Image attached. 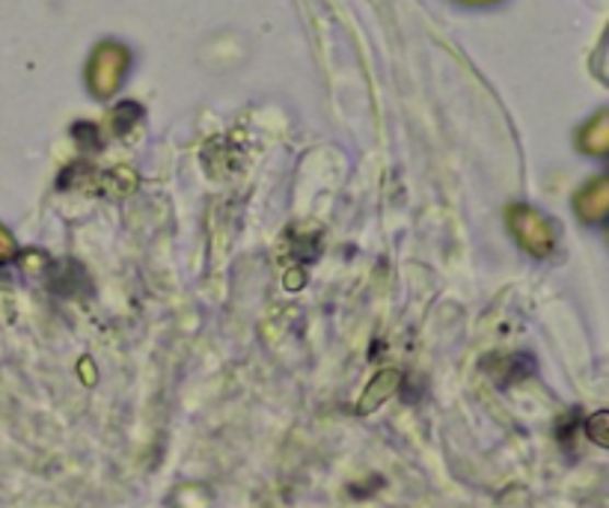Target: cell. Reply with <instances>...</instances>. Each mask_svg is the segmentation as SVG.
<instances>
[{"label": "cell", "instance_id": "obj_1", "mask_svg": "<svg viewBox=\"0 0 609 508\" xmlns=\"http://www.w3.org/2000/svg\"><path fill=\"white\" fill-rule=\"evenodd\" d=\"M125 60H128V54L125 48L119 45H102L93 57V66H90V78H99L95 83V90L99 93H107V90H116V83H119V74L125 72Z\"/></svg>", "mask_w": 609, "mask_h": 508}, {"label": "cell", "instance_id": "obj_2", "mask_svg": "<svg viewBox=\"0 0 609 508\" xmlns=\"http://www.w3.org/2000/svg\"><path fill=\"white\" fill-rule=\"evenodd\" d=\"M395 381H399V374H395V372H383V374H378V381H375V393H372V390L366 393V399H363L360 411H369V407H378V402H381L383 395H390V390H393V386H395Z\"/></svg>", "mask_w": 609, "mask_h": 508}, {"label": "cell", "instance_id": "obj_3", "mask_svg": "<svg viewBox=\"0 0 609 508\" xmlns=\"http://www.w3.org/2000/svg\"><path fill=\"white\" fill-rule=\"evenodd\" d=\"M464 3H494V0H464Z\"/></svg>", "mask_w": 609, "mask_h": 508}]
</instances>
